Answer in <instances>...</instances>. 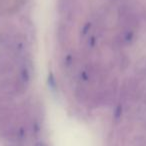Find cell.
Listing matches in <instances>:
<instances>
[{
  "label": "cell",
  "instance_id": "obj_1",
  "mask_svg": "<svg viewBox=\"0 0 146 146\" xmlns=\"http://www.w3.org/2000/svg\"><path fill=\"white\" fill-rule=\"evenodd\" d=\"M34 146H46V145H45V144L43 143V142L39 141V142H37V143H35Z\"/></svg>",
  "mask_w": 146,
  "mask_h": 146
}]
</instances>
